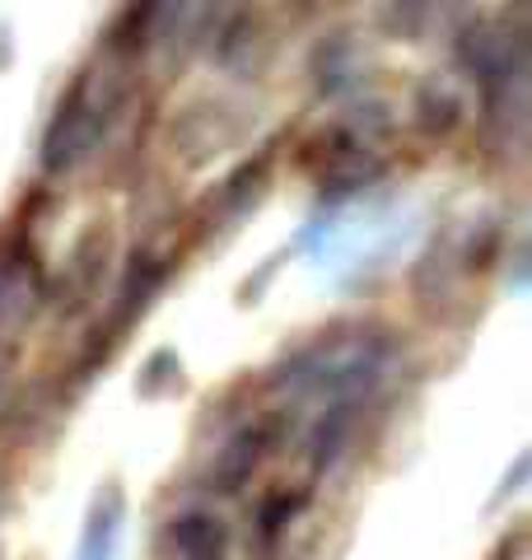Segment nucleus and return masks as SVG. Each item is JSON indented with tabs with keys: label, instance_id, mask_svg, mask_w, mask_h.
<instances>
[{
	"label": "nucleus",
	"instance_id": "f257e3e1",
	"mask_svg": "<svg viewBox=\"0 0 532 560\" xmlns=\"http://www.w3.org/2000/svg\"><path fill=\"white\" fill-rule=\"evenodd\" d=\"M99 140V113L84 103V90L76 84V90L66 94V103L57 108V117H51V131L43 140V164L57 173V168H70L76 160H84L89 150H94Z\"/></svg>",
	"mask_w": 532,
	"mask_h": 560
},
{
	"label": "nucleus",
	"instance_id": "423d86ee",
	"mask_svg": "<svg viewBox=\"0 0 532 560\" xmlns=\"http://www.w3.org/2000/svg\"><path fill=\"white\" fill-rule=\"evenodd\" d=\"M513 551H519V547H509V556H513ZM509 556H505V551H495V560H509Z\"/></svg>",
	"mask_w": 532,
	"mask_h": 560
},
{
	"label": "nucleus",
	"instance_id": "7ed1b4c3",
	"mask_svg": "<svg viewBox=\"0 0 532 560\" xmlns=\"http://www.w3.org/2000/svg\"><path fill=\"white\" fill-rule=\"evenodd\" d=\"M122 490L117 486H103V495L94 500L84 523V541H80V560H113L117 556V533H122Z\"/></svg>",
	"mask_w": 532,
	"mask_h": 560
},
{
	"label": "nucleus",
	"instance_id": "39448f33",
	"mask_svg": "<svg viewBox=\"0 0 532 560\" xmlns=\"http://www.w3.org/2000/svg\"><path fill=\"white\" fill-rule=\"evenodd\" d=\"M299 514V495H271L262 510V537H271L276 528H286V523Z\"/></svg>",
	"mask_w": 532,
	"mask_h": 560
},
{
	"label": "nucleus",
	"instance_id": "20e7f679",
	"mask_svg": "<svg viewBox=\"0 0 532 560\" xmlns=\"http://www.w3.org/2000/svg\"><path fill=\"white\" fill-rule=\"evenodd\" d=\"M262 434L257 430H247V434H239L234 440V448L220 458V486H239V481H247V471H253V463H257V453H262Z\"/></svg>",
	"mask_w": 532,
	"mask_h": 560
},
{
	"label": "nucleus",
	"instance_id": "f03ea898",
	"mask_svg": "<svg viewBox=\"0 0 532 560\" xmlns=\"http://www.w3.org/2000/svg\"><path fill=\"white\" fill-rule=\"evenodd\" d=\"M164 560H224V528L206 514H183L164 533Z\"/></svg>",
	"mask_w": 532,
	"mask_h": 560
}]
</instances>
